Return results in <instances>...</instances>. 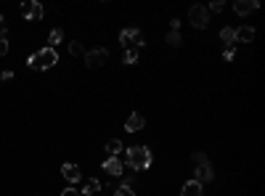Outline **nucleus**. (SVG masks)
I'll use <instances>...</instances> for the list:
<instances>
[{
  "instance_id": "9d476101",
  "label": "nucleus",
  "mask_w": 265,
  "mask_h": 196,
  "mask_svg": "<svg viewBox=\"0 0 265 196\" xmlns=\"http://www.w3.org/2000/svg\"><path fill=\"white\" fill-rule=\"evenodd\" d=\"M257 8H260L257 0H236V3H233V11L239 13V16H247V13H252Z\"/></svg>"
},
{
  "instance_id": "9b49d317",
  "label": "nucleus",
  "mask_w": 265,
  "mask_h": 196,
  "mask_svg": "<svg viewBox=\"0 0 265 196\" xmlns=\"http://www.w3.org/2000/svg\"><path fill=\"white\" fill-rule=\"evenodd\" d=\"M143 125H146L143 114H130V117H127V122H125V130H127V132H138Z\"/></svg>"
},
{
  "instance_id": "7ed1b4c3",
  "label": "nucleus",
  "mask_w": 265,
  "mask_h": 196,
  "mask_svg": "<svg viewBox=\"0 0 265 196\" xmlns=\"http://www.w3.org/2000/svg\"><path fill=\"white\" fill-rule=\"evenodd\" d=\"M119 43H122V51L127 48H135V51H141L143 45H146V40H143V32L135 30V27H127V30L119 32Z\"/></svg>"
},
{
  "instance_id": "2eb2a0df",
  "label": "nucleus",
  "mask_w": 265,
  "mask_h": 196,
  "mask_svg": "<svg viewBox=\"0 0 265 196\" xmlns=\"http://www.w3.org/2000/svg\"><path fill=\"white\" fill-rule=\"evenodd\" d=\"M96 191H101V180H96V178H93V180H88V183H85V188H82L80 194H85V196H93Z\"/></svg>"
},
{
  "instance_id": "f03ea898",
  "label": "nucleus",
  "mask_w": 265,
  "mask_h": 196,
  "mask_svg": "<svg viewBox=\"0 0 265 196\" xmlns=\"http://www.w3.org/2000/svg\"><path fill=\"white\" fill-rule=\"evenodd\" d=\"M27 64H30L32 69H51L59 64V53H56V48H40L38 53H32L30 59H27Z\"/></svg>"
},
{
  "instance_id": "1a4fd4ad",
  "label": "nucleus",
  "mask_w": 265,
  "mask_h": 196,
  "mask_svg": "<svg viewBox=\"0 0 265 196\" xmlns=\"http://www.w3.org/2000/svg\"><path fill=\"white\" fill-rule=\"evenodd\" d=\"M61 175H64V180H69V183H80V178H82V170L77 167L75 162H67L61 167Z\"/></svg>"
},
{
  "instance_id": "f3484780",
  "label": "nucleus",
  "mask_w": 265,
  "mask_h": 196,
  "mask_svg": "<svg viewBox=\"0 0 265 196\" xmlns=\"http://www.w3.org/2000/svg\"><path fill=\"white\" fill-rule=\"evenodd\" d=\"M61 40H64V32H61V30H53L51 34H48V48H56Z\"/></svg>"
},
{
  "instance_id": "a878e982",
  "label": "nucleus",
  "mask_w": 265,
  "mask_h": 196,
  "mask_svg": "<svg viewBox=\"0 0 265 196\" xmlns=\"http://www.w3.org/2000/svg\"><path fill=\"white\" fill-rule=\"evenodd\" d=\"M61 196H80V191H77V188H64Z\"/></svg>"
},
{
  "instance_id": "aec40b11",
  "label": "nucleus",
  "mask_w": 265,
  "mask_h": 196,
  "mask_svg": "<svg viewBox=\"0 0 265 196\" xmlns=\"http://www.w3.org/2000/svg\"><path fill=\"white\" fill-rule=\"evenodd\" d=\"M69 53H72V56H85V48H82V43H80V40H75V43H69Z\"/></svg>"
},
{
  "instance_id": "a211bd4d",
  "label": "nucleus",
  "mask_w": 265,
  "mask_h": 196,
  "mask_svg": "<svg viewBox=\"0 0 265 196\" xmlns=\"http://www.w3.org/2000/svg\"><path fill=\"white\" fill-rule=\"evenodd\" d=\"M122 61H125V64H135V61H138V51H135V48L122 51Z\"/></svg>"
},
{
  "instance_id": "423d86ee",
  "label": "nucleus",
  "mask_w": 265,
  "mask_h": 196,
  "mask_svg": "<svg viewBox=\"0 0 265 196\" xmlns=\"http://www.w3.org/2000/svg\"><path fill=\"white\" fill-rule=\"evenodd\" d=\"M42 5L40 3H35V0H24V3H21V16L27 19V22H40L42 19Z\"/></svg>"
},
{
  "instance_id": "412c9836",
  "label": "nucleus",
  "mask_w": 265,
  "mask_h": 196,
  "mask_svg": "<svg viewBox=\"0 0 265 196\" xmlns=\"http://www.w3.org/2000/svg\"><path fill=\"white\" fill-rule=\"evenodd\" d=\"M114 196H135V191H133V188H127V186L119 183L117 188H114Z\"/></svg>"
},
{
  "instance_id": "5701e85b",
  "label": "nucleus",
  "mask_w": 265,
  "mask_h": 196,
  "mask_svg": "<svg viewBox=\"0 0 265 196\" xmlns=\"http://www.w3.org/2000/svg\"><path fill=\"white\" fill-rule=\"evenodd\" d=\"M207 162H210V159H207V154H202V151L194 154V164H196V167H199V164H207Z\"/></svg>"
},
{
  "instance_id": "b1692460",
  "label": "nucleus",
  "mask_w": 265,
  "mask_h": 196,
  "mask_svg": "<svg viewBox=\"0 0 265 196\" xmlns=\"http://www.w3.org/2000/svg\"><path fill=\"white\" fill-rule=\"evenodd\" d=\"M8 53V37H0V56Z\"/></svg>"
},
{
  "instance_id": "4468645a",
  "label": "nucleus",
  "mask_w": 265,
  "mask_h": 196,
  "mask_svg": "<svg viewBox=\"0 0 265 196\" xmlns=\"http://www.w3.org/2000/svg\"><path fill=\"white\" fill-rule=\"evenodd\" d=\"M220 40L228 43V48H231L236 43V30H233V27H223V30H220Z\"/></svg>"
},
{
  "instance_id": "cd10ccee",
  "label": "nucleus",
  "mask_w": 265,
  "mask_h": 196,
  "mask_svg": "<svg viewBox=\"0 0 265 196\" xmlns=\"http://www.w3.org/2000/svg\"><path fill=\"white\" fill-rule=\"evenodd\" d=\"M170 30H173V32L181 30V19H173V22H170Z\"/></svg>"
},
{
  "instance_id": "4be33fe9",
  "label": "nucleus",
  "mask_w": 265,
  "mask_h": 196,
  "mask_svg": "<svg viewBox=\"0 0 265 196\" xmlns=\"http://www.w3.org/2000/svg\"><path fill=\"white\" fill-rule=\"evenodd\" d=\"M226 8V3H220V0H215V3H210V8H207V13H220Z\"/></svg>"
},
{
  "instance_id": "ddd939ff",
  "label": "nucleus",
  "mask_w": 265,
  "mask_h": 196,
  "mask_svg": "<svg viewBox=\"0 0 265 196\" xmlns=\"http://www.w3.org/2000/svg\"><path fill=\"white\" fill-rule=\"evenodd\" d=\"M252 40H255L252 27H239V30H236V43H252Z\"/></svg>"
},
{
  "instance_id": "6e6552de",
  "label": "nucleus",
  "mask_w": 265,
  "mask_h": 196,
  "mask_svg": "<svg viewBox=\"0 0 265 196\" xmlns=\"http://www.w3.org/2000/svg\"><path fill=\"white\" fill-rule=\"evenodd\" d=\"M215 178V170H212V164L210 162H207V164H199L196 167V170H194V180H196V183H210V180Z\"/></svg>"
},
{
  "instance_id": "f257e3e1",
  "label": "nucleus",
  "mask_w": 265,
  "mask_h": 196,
  "mask_svg": "<svg viewBox=\"0 0 265 196\" xmlns=\"http://www.w3.org/2000/svg\"><path fill=\"white\" fill-rule=\"evenodd\" d=\"M154 162L151 157V149H146V146H133V149H127V157H125V164L130 167V170L141 172V170H149Z\"/></svg>"
},
{
  "instance_id": "dca6fc26",
  "label": "nucleus",
  "mask_w": 265,
  "mask_h": 196,
  "mask_svg": "<svg viewBox=\"0 0 265 196\" xmlns=\"http://www.w3.org/2000/svg\"><path fill=\"white\" fill-rule=\"evenodd\" d=\"M119 151H122V141H117V138H112V141L106 143V154H109V157H117Z\"/></svg>"
},
{
  "instance_id": "39448f33",
  "label": "nucleus",
  "mask_w": 265,
  "mask_h": 196,
  "mask_svg": "<svg viewBox=\"0 0 265 196\" xmlns=\"http://www.w3.org/2000/svg\"><path fill=\"white\" fill-rule=\"evenodd\" d=\"M189 22L196 27V30H204L210 24V13H207V5H191L189 11Z\"/></svg>"
},
{
  "instance_id": "f8f14e48",
  "label": "nucleus",
  "mask_w": 265,
  "mask_h": 196,
  "mask_svg": "<svg viewBox=\"0 0 265 196\" xmlns=\"http://www.w3.org/2000/svg\"><path fill=\"white\" fill-rule=\"evenodd\" d=\"M181 196H204V191H202V183H196V180H189V183H183V188H181Z\"/></svg>"
},
{
  "instance_id": "20e7f679",
  "label": "nucleus",
  "mask_w": 265,
  "mask_h": 196,
  "mask_svg": "<svg viewBox=\"0 0 265 196\" xmlns=\"http://www.w3.org/2000/svg\"><path fill=\"white\" fill-rule=\"evenodd\" d=\"M106 61H109V51L106 48H93V51L85 53V66H90V69L104 66Z\"/></svg>"
},
{
  "instance_id": "bb28decb",
  "label": "nucleus",
  "mask_w": 265,
  "mask_h": 196,
  "mask_svg": "<svg viewBox=\"0 0 265 196\" xmlns=\"http://www.w3.org/2000/svg\"><path fill=\"white\" fill-rule=\"evenodd\" d=\"M5 30H8V24H5V19L0 16V37H5Z\"/></svg>"
},
{
  "instance_id": "0eeeda50",
  "label": "nucleus",
  "mask_w": 265,
  "mask_h": 196,
  "mask_svg": "<svg viewBox=\"0 0 265 196\" xmlns=\"http://www.w3.org/2000/svg\"><path fill=\"white\" fill-rule=\"evenodd\" d=\"M104 170L112 175V178H122V172H125V164H122V159L119 157H109L104 162Z\"/></svg>"
},
{
  "instance_id": "6ab92c4d",
  "label": "nucleus",
  "mask_w": 265,
  "mask_h": 196,
  "mask_svg": "<svg viewBox=\"0 0 265 196\" xmlns=\"http://www.w3.org/2000/svg\"><path fill=\"white\" fill-rule=\"evenodd\" d=\"M183 43V37H181V32H173L170 30V34H167V45H173V48H178Z\"/></svg>"
},
{
  "instance_id": "393cba45",
  "label": "nucleus",
  "mask_w": 265,
  "mask_h": 196,
  "mask_svg": "<svg viewBox=\"0 0 265 196\" xmlns=\"http://www.w3.org/2000/svg\"><path fill=\"white\" fill-rule=\"evenodd\" d=\"M233 56H236V48H233V45H231V48H226V51H223V59H226V61H231Z\"/></svg>"
}]
</instances>
